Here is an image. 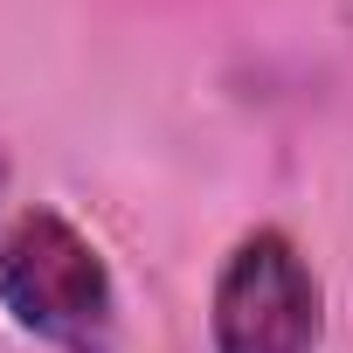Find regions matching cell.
<instances>
[{
  "instance_id": "cell-1",
  "label": "cell",
  "mask_w": 353,
  "mask_h": 353,
  "mask_svg": "<svg viewBox=\"0 0 353 353\" xmlns=\"http://www.w3.org/2000/svg\"><path fill=\"white\" fill-rule=\"evenodd\" d=\"M0 312L56 353L118 346V284L104 250L49 201L0 229Z\"/></svg>"
},
{
  "instance_id": "cell-2",
  "label": "cell",
  "mask_w": 353,
  "mask_h": 353,
  "mask_svg": "<svg viewBox=\"0 0 353 353\" xmlns=\"http://www.w3.org/2000/svg\"><path fill=\"white\" fill-rule=\"evenodd\" d=\"M325 325V298L312 263L284 229H256L229 250L208 305L215 353H312Z\"/></svg>"
}]
</instances>
